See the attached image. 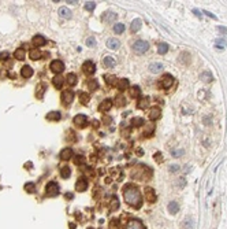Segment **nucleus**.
<instances>
[{
  "mask_svg": "<svg viewBox=\"0 0 227 229\" xmlns=\"http://www.w3.org/2000/svg\"><path fill=\"white\" fill-rule=\"evenodd\" d=\"M123 198L127 205H130L131 207L140 209L142 205V198H141V192L133 184H127L123 188Z\"/></svg>",
  "mask_w": 227,
  "mask_h": 229,
  "instance_id": "f257e3e1",
  "label": "nucleus"
},
{
  "mask_svg": "<svg viewBox=\"0 0 227 229\" xmlns=\"http://www.w3.org/2000/svg\"><path fill=\"white\" fill-rule=\"evenodd\" d=\"M149 48V44L145 40H137L135 43H133V51L137 54H145Z\"/></svg>",
  "mask_w": 227,
  "mask_h": 229,
  "instance_id": "f03ea898",
  "label": "nucleus"
},
{
  "mask_svg": "<svg viewBox=\"0 0 227 229\" xmlns=\"http://www.w3.org/2000/svg\"><path fill=\"white\" fill-rule=\"evenodd\" d=\"M174 84V77L171 74H164L159 81V87L163 88V89H170Z\"/></svg>",
  "mask_w": 227,
  "mask_h": 229,
  "instance_id": "7ed1b4c3",
  "label": "nucleus"
},
{
  "mask_svg": "<svg viewBox=\"0 0 227 229\" xmlns=\"http://www.w3.org/2000/svg\"><path fill=\"white\" fill-rule=\"evenodd\" d=\"M45 192H47V195H48V196H56V195H59L60 189H59V185L55 183V181H51V183L47 184Z\"/></svg>",
  "mask_w": 227,
  "mask_h": 229,
  "instance_id": "20e7f679",
  "label": "nucleus"
},
{
  "mask_svg": "<svg viewBox=\"0 0 227 229\" xmlns=\"http://www.w3.org/2000/svg\"><path fill=\"white\" fill-rule=\"evenodd\" d=\"M72 122L75 123L77 128L84 129V128H86V125H88V118H86V115H84V114H78V115L74 117Z\"/></svg>",
  "mask_w": 227,
  "mask_h": 229,
  "instance_id": "39448f33",
  "label": "nucleus"
},
{
  "mask_svg": "<svg viewBox=\"0 0 227 229\" xmlns=\"http://www.w3.org/2000/svg\"><path fill=\"white\" fill-rule=\"evenodd\" d=\"M49 69H51L53 73H56V74H60L63 70H64V63H63L62 60H59V59H55V60H52V62H51Z\"/></svg>",
  "mask_w": 227,
  "mask_h": 229,
  "instance_id": "423d86ee",
  "label": "nucleus"
},
{
  "mask_svg": "<svg viewBox=\"0 0 227 229\" xmlns=\"http://www.w3.org/2000/svg\"><path fill=\"white\" fill-rule=\"evenodd\" d=\"M72 99H74V92L70 91V89H66L62 92V102L64 106H68V104H71Z\"/></svg>",
  "mask_w": 227,
  "mask_h": 229,
  "instance_id": "0eeeda50",
  "label": "nucleus"
},
{
  "mask_svg": "<svg viewBox=\"0 0 227 229\" xmlns=\"http://www.w3.org/2000/svg\"><path fill=\"white\" fill-rule=\"evenodd\" d=\"M144 193H145V198L149 203H155L156 199H157V195L155 192V189L151 188V187H147V188L144 189Z\"/></svg>",
  "mask_w": 227,
  "mask_h": 229,
  "instance_id": "6e6552de",
  "label": "nucleus"
},
{
  "mask_svg": "<svg viewBox=\"0 0 227 229\" xmlns=\"http://www.w3.org/2000/svg\"><path fill=\"white\" fill-rule=\"evenodd\" d=\"M82 70L86 76H92L93 73L96 71V66H94V63L92 62V60H86V62H84V65H82Z\"/></svg>",
  "mask_w": 227,
  "mask_h": 229,
  "instance_id": "1a4fd4ad",
  "label": "nucleus"
},
{
  "mask_svg": "<svg viewBox=\"0 0 227 229\" xmlns=\"http://www.w3.org/2000/svg\"><path fill=\"white\" fill-rule=\"evenodd\" d=\"M75 189L78 191V192H84V191L88 189V181L85 177H80L78 181L75 183Z\"/></svg>",
  "mask_w": 227,
  "mask_h": 229,
  "instance_id": "9d476101",
  "label": "nucleus"
},
{
  "mask_svg": "<svg viewBox=\"0 0 227 229\" xmlns=\"http://www.w3.org/2000/svg\"><path fill=\"white\" fill-rule=\"evenodd\" d=\"M125 229H147V228H145L142 222L138 221V219H130Z\"/></svg>",
  "mask_w": 227,
  "mask_h": 229,
  "instance_id": "9b49d317",
  "label": "nucleus"
},
{
  "mask_svg": "<svg viewBox=\"0 0 227 229\" xmlns=\"http://www.w3.org/2000/svg\"><path fill=\"white\" fill-rule=\"evenodd\" d=\"M118 18V14L116 12H114V11H107V12H104V14L101 15V19L104 22H107V24H111V22H114Z\"/></svg>",
  "mask_w": 227,
  "mask_h": 229,
  "instance_id": "f8f14e48",
  "label": "nucleus"
},
{
  "mask_svg": "<svg viewBox=\"0 0 227 229\" xmlns=\"http://www.w3.org/2000/svg\"><path fill=\"white\" fill-rule=\"evenodd\" d=\"M72 157H74V152H72V149L70 147L63 148L60 151V159H63V161H68Z\"/></svg>",
  "mask_w": 227,
  "mask_h": 229,
  "instance_id": "ddd939ff",
  "label": "nucleus"
},
{
  "mask_svg": "<svg viewBox=\"0 0 227 229\" xmlns=\"http://www.w3.org/2000/svg\"><path fill=\"white\" fill-rule=\"evenodd\" d=\"M111 107H112V100L111 99H105L103 103H100L99 111H100V113H105V111L111 110Z\"/></svg>",
  "mask_w": 227,
  "mask_h": 229,
  "instance_id": "4468645a",
  "label": "nucleus"
},
{
  "mask_svg": "<svg viewBox=\"0 0 227 229\" xmlns=\"http://www.w3.org/2000/svg\"><path fill=\"white\" fill-rule=\"evenodd\" d=\"M52 82H53V87H55L56 89H60L63 87V84H64V78H63L60 74H56L55 77L52 78Z\"/></svg>",
  "mask_w": 227,
  "mask_h": 229,
  "instance_id": "2eb2a0df",
  "label": "nucleus"
},
{
  "mask_svg": "<svg viewBox=\"0 0 227 229\" xmlns=\"http://www.w3.org/2000/svg\"><path fill=\"white\" fill-rule=\"evenodd\" d=\"M33 44L36 47H43L47 44V40H45V37L41 36V34H37V36L33 37Z\"/></svg>",
  "mask_w": 227,
  "mask_h": 229,
  "instance_id": "dca6fc26",
  "label": "nucleus"
},
{
  "mask_svg": "<svg viewBox=\"0 0 227 229\" xmlns=\"http://www.w3.org/2000/svg\"><path fill=\"white\" fill-rule=\"evenodd\" d=\"M160 115H162V110H160L159 107H152V109H151L149 118L152 121H156L157 118H160Z\"/></svg>",
  "mask_w": 227,
  "mask_h": 229,
  "instance_id": "f3484780",
  "label": "nucleus"
},
{
  "mask_svg": "<svg viewBox=\"0 0 227 229\" xmlns=\"http://www.w3.org/2000/svg\"><path fill=\"white\" fill-rule=\"evenodd\" d=\"M45 89H47V84H44V82L39 84V85H37V88H36V96L39 97V99H43Z\"/></svg>",
  "mask_w": 227,
  "mask_h": 229,
  "instance_id": "a211bd4d",
  "label": "nucleus"
},
{
  "mask_svg": "<svg viewBox=\"0 0 227 229\" xmlns=\"http://www.w3.org/2000/svg\"><path fill=\"white\" fill-rule=\"evenodd\" d=\"M21 74H22V77L23 78H30L31 76H33V69L30 67V66H23L21 70Z\"/></svg>",
  "mask_w": 227,
  "mask_h": 229,
  "instance_id": "6ab92c4d",
  "label": "nucleus"
},
{
  "mask_svg": "<svg viewBox=\"0 0 227 229\" xmlns=\"http://www.w3.org/2000/svg\"><path fill=\"white\" fill-rule=\"evenodd\" d=\"M119 45H121V43H119L118 39H109L107 41V47H108L109 50H118Z\"/></svg>",
  "mask_w": 227,
  "mask_h": 229,
  "instance_id": "aec40b11",
  "label": "nucleus"
},
{
  "mask_svg": "<svg viewBox=\"0 0 227 229\" xmlns=\"http://www.w3.org/2000/svg\"><path fill=\"white\" fill-rule=\"evenodd\" d=\"M116 88H118L119 91H125L126 88H129V80H127V78L118 80V82H116Z\"/></svg>",
  "mask_w": 227,
  "mask_h": 229,
  "instance_id": "412c9836",
  "label": "nucleus"
},
{
  "mask_svg": "<svg viewBox=\"0 0 227 229\" xmlns=\"http://www.w3.org/2000/svg\"><path fill=\"white\" fill-rule=\"evenodd\" d=\"M59 17L64 18V19H68V18H71V12L67 7H60L59 8Z\"/></svg>",
  "mask_w": 227,
  "mask_h": 229,
  "instance_id": "4be33fe9",
  "label": "nucleus"
},
{
  "mask_svg": "<svg viewBox=\"0 0 227 229\" xmlns=\"http://www.w3.org/2000/svg\"><path fill=\"white\" fill-rule=\"evenodd\" d=\"M45 118L48 121H59L62 118V115H60V113H58V111H51V113L47 114Z\"/></svg>",
  "mask_w": 227,
  "mask_h": 229,
  "instance_id": "5701e85b",
  "label": "nucleus"
},
{
  "mask_svg": "<svg viewBox=\"0 0 227 229\" xmlns=\"http://www.w3.org/2000/svg\"><path fill=\"white\" fill-rule=\"evenodd\" d=\"M168 211L171 213V214H176V213L179 211V205L175 200H171V202L168 203Z\"/></svg>",
  "mask_w": 227,
  "mask_h": 229,
  "instance_id": "b1692460",
  "label": "nucleus"
},
{
  "mask_svg": "<svg viewBox=\"0 0 227 229\" xmlns=\"http://www.w3.org/2000/svg\"><path fill=\"white\" fill-rule=\"evenodd\" d=\"M200 78H201V80H203L204 82H211V81L213 80V76H212V73L207 70V71H203V73H201Z\"/></svg>",
  "mask_w": 227,
  "mask_h": 229,
  "instance_id": "393cba45",
  "label": "nucleus"
},
{
  "mask_svg": "<svg viewBox=\"0 0 227 229\" xmlns=\"http://www.w3.org/2000/svg\"><path fill=\"white\" fill-rule=\"evenodd\" d=\"M104 80H105V82L108 85H116V82H118V78L115 77V76H112V74H105L104 76Z\"/></svg>",
  "mask_w": 227,
  "mask_h": 229,
  "instance_id": "a878e982",
  "label": "nucleus"
},
{
  "mask_svg": "<svg viewBox=\"0 0 227 229\" xmlns=\"http://www.w3.org/2000/svg\"><path fill=\"white\" fill-rule=\"evenodd\" d=\"M141 25H142V22H141V19L140 18H137V19H134L133 22H131V26H130V29H131V32H138L141 29Z\"/></svg>",
  "mask_w": 227,
  "mask_h": 229,
  "instance_id": "bb28decb",
  "label": "nucleus"
},
{
  "mask_svg": "<svg viewBox=\"0 0 227 229\" xmlns=\"http://www.w3.org/2000/svg\"><path fill=\"white\" fill-rule=\"evenodd\" d=\"M14 56H15V58H17L18 60H23L25 56H26V54H25V50L22 48V47L17 48V50H15V52H14Z\"/></svg>",
  "mask_w": 227,
  "mask_h": 229,
  "instance_id": "cd10ccee",
  "label": "nucleus"
},
{
  "mask_svg": "<svg viewBox=\"0 0 227 229\" xmlns=\"http://www.w3.org/2000/svg\"><path fill=\"white\" fill-rule=\"evenodd\" d=\"M70 174H71L70 166H62L60 167V176H62V179H68V177H70Z\"/></svg>",
  "mask_w": 227,
  "mask_h": 229,
  "instance_id": "c85d7f7f",
  "label": "nucleus"
},
{
  "mask_svg": "<svg viewBox=\"0 0 227 229\" xmlns=\"http://www.w3.org/2000/svg\"><path fill=\"white\" fill-rule=\"evenodd\" d=\"M163 70V65L162 63H152L149 66V71L151 73H160Z\"/></svg>",
  "mask_w": 227,
  "mask_h": 229,
  "instance_id": "c756f323",
  "label": "nucleus"
},
{
  "mask_svg": "<svg viewBox=\"0 0 227 229\" xmlns=\"http://www.w3.org/2000/svg\"><path fill=\"white\" fill-rule=\"evenodd\" d=\"M67 82H68V85H70V87H74V85H77V82H78L77 76H75L74 73H70V74L67 76Z\"/></svg>",
  "mask_w": 227,
  "mask_h": 229,
  "instance_id": "7c9ffc66",
  "label": "nucleus"
},
{
  "mask_svg": "<svg viewBox=\"0 0 227 229\" xmlns=\"http://www.w3.org/2000/svg\"><path fill=\"white\" fill-rule=\"evenodd\" d=\"M29 56H30V59L37 60V59H40V58H41V52H40V51L37 50V48H33V50H30Z\"/></svg>",
  "mask_w": 227,
  "mask_h": 229,
  "instance_id": "2f4dec72",
  "label": "nucleus"
},
{
  "mask_svg": "<svg viewBox=\"0 0 227 229\" xmlns=\"http://www.w3.org/2000/svg\"><path fill=\"white\" fill-rule=\"evenodd\" d=\"M167 51H168V44H166V43L157 44V52H159L160 55H164Z\"/></svg>",
  "mask_w": 227,
  "mask_h": 229,
  "instance_id": "473e14b6",
  "label": "nucleus"
},
{
  "mask_svg": "<svg viewBox=\"0 0 227 229\" xmlns=\"http://www.w3.org/2000/svg\"><path fill=\"white\" fill-rule=\"evenodd\" d=\"M103 63L107 67H114V66H115V59H114L112 56H105V58L103 59Z\"/></svg>",
  "mask_w": 227,
  "mask_h": 229,
  "instance_id": "72a5a7b5",
  "label": "nucleus"
},
{
  "mask_svg": "<svg viewBox=\"0 0 227 229\" xmlns=\"http://www.w3.org/2000/svg\"><path fill=\"white\" fill-rule=\"evenodd\" d=\"M148 104H149V97H147V96L141 97L140 102H138V109H147Z\"/></svg>",
  "mask_w": 227,
  "mask_h": 229,
  "instance_id": "f704fd0d",
  "label": "nucleus"
},
{
  "mask_svg": "<svg viewBox=\"0 0 227 229\" xmlns=\"http://www.w3.org/2000/svg\"><path fill=\"white\" fill-rule=\"evenodd\" d=\"M155 132V123H147L145 128V136H152Z\"/></svg>",
  "mask_w": 227,
  "mask_h": 229,
  "instance_id": "c9c22d12",
  "label": "nucleus"
},
{
  "mask_svg": "<svg viewBox=\"0 0 227 229\" xmlns=\"http://www.w3.org/2000/svg\"><path fill=\"white\" fill-rule=\"evenodd\" d=\"M130 95H131V97H138L141 95V88L138 85H134L130 89Z\"/></svg>",
  "mask_w": 227,
  "mask_h": 229,
  "instance_id": "e433bc0d",
  "label": "nucleus"
},
{
  "mask_svg": "<svg viewBox=\"0 0 227 229\" xmlns=\"http://www.w3.org/2000/svg\"><path fill=\"white\" fill-rule=\"evenodd\" d=\"M115 104L118 107H122L123 104H126V99H125L123 95H118V96L115 97Z\"/></svg>",
  "mask_w": 227,
  "mask_h": 229,
  "instance_id": "4c0bfd02",
  "label": "nucleus"
},
{
  "mask_svg": "<svg viewBox=\"0 0 227 229\" xmlns=\"http://www.w3.org/2000/svg\"><path fill=\"white\" fill-rule=\"evenodd\" d=\"M25 191L29 192V193L36 192V185H34V183H26V184H25Z\"/></svg>",
  "mask_w": 227,
  "mask_h": 229,
  "instance_id": "58836bf2",
  "label": "nucleus"
},
{
  "mask_svg": "<svg viewBox=\"0 0 227 229\" xmlns=\"http://www.w3.org/2000/svg\"><path fill=\"white\" fill-rule=\"evenodd\" d=\"M215 47L216 48H225V47H227V41L225 39H216L215 40Z\"/></svg>",
  "mask_w": 227,
  "mask_h": 229,
  "instance_id": "ea45409f",
  "label": "nucleus"
},
{
  "mask_svg": "<svg viewBox=\"0 0 227 229\" xmlns=\"http://www.w3.org/2000/svg\"><path fill=\"white\" fill-rule=\"evenodd\" d=\"M114 32H115L116 34H121L125 32V25L123 24H116L114 25Z\"/></svg>",
  "mask_w": 227,
  "mask_h": 229,
  "instance_id": "a19ab883",
  "label": "nucleus"
},
{
  "mask_svg": "<svg viewBox=\"0 0 227 229\" xmlns=\"http://www.w3.org/2000/svg\"><path fill=\"white\" fill-rule=\"evenodd\" d=\"M142 123H145L144 118H141V117H135V118L131 119V125L133 126H141Z\"/></svg>",
  "mask_w": 227,
  "mask_h": 229,
  "instance_id": "79ce46f5",
  "label": "nucleus"
},
{
  "mask_svg": "<svg viewBox=\"0 0 227 229\" xmlns=\"http://www.w3.org/2000/svg\"><path fill=\"white\" fill-rule=\"evenodd\" d=\"M80 102L82 104H88V102H89V95L85 93V92H81L80 93Z\"/></svg>",
  "mask_w": 227,
  "mask_h": 229,
  "instance_id": "37998d69",
  "label": "nucleus"
},
{
  "mask_svg": "<svg viewBox=\"0 0 227 229\" xmlns=\"http://www.w3.org/2000/svg\"><path fill=\"white\" fill-rule=\"evenodd\" d=\"M182 229H194V224H193V221L192 219H185V222H184V227H182Z\"/></svg>",
  "mask_w": 227,
  "mask_h": 229,
  "instance_id": "c03bdc74",
  "label": "nucleus"
},
{
  "mask_svg": "<svg viewBox=\"0 0 227 229\" xmlns=\"http://www.w3.org/2000/svg\"><path fill=\"white\" fill-rule=\"evenodd\" d=\"M88 87H89L90 91H96L99 88V82H97V80H90L88 82Z\"/></svg>",
  "mask_w": 227,
  "mask_h": 229,
  "instance_id": "a18cd8bd",
  "label": "nucleus"
},
{
  "mask_svg": "<svg viewBox=\"0 0 227 229\" xmlns=\"http://www.w3.org/2000/svg\"><path fill=\"white\" fill-rule=\"evenodd\" d=\"M94 8H96V3H94V2H86V3H85V10L93 11Z\"/></svg>",
  "mask_w": 227,
  "mask_h": 229,
  "instance_id": "49530a36",
  "label": "nucleus"
},
{
  "mask_svg": "<svg viewBox=\"0 0 227 229\" xmlns=\"http://www.w3.org/2000/svg\"><path fill=\"white\" fill-rule=\"evenodd\" d=\"M118 207H119L118 198H116V196H114V198H112V202H111V205H109V209H111V210H116Z\"/></svg>",
  "mask_w": 227,
  "mask_h": 229,
  "instance_id": "de8ad7c7",
  "label": "nucleus"
},
{
  "mask_svg": "<svg viewBox=\"0 0 227 229\" xmlns=\"http://www.w3.org/2000/svg\"><path fill=\"white\" fill-rule=\"evenodd\" d=\"M86 45L90 47V48L96 47V39H94V37H88V39H86Z\"/></svg>",
  "mask_w": 227,
  "mask_h": 229,
  "instance_id": "09e8293b",
  "label": "nucleus"
},
{
  "mask_svg": "<svg viewBox=\"0 0 227 229\" xmlns=\"http://www.w3.org/2000/svg\"><path fill=\"white\" fill-rule=\"evenodd\" d=\"M85 162V158L82 157V155H77V157L74 158V163L75 165H82Z\"/></svg>",
  "mask_w": 227,
  "mask_h": 229,
  "instance_id": "8fccbe9b",
  "label": "nucleus"
},
{
  "mask_svg": "<svg viewBox=\"0 0 227 229\" xmlns=\"http://www.w3.org/2000/svg\"><path fill=\"white\" fill-rule=\"evenodd\" d=\"M67 135H68V136H67V141H70V140H71L72 143L77 141V137H75V133L72 132V130H70V132H68Z\"/></svg>",
  "mask_w": 227,
  "mask_h": 229,
  "instance_id": "3c124183",
  "label": "nucleus"
},
{
  "mask_svg": "<svg viewBox=\"0 0 227 229\" xmlns=\"http://www.w3.org/2000/svg\"><path fill=\"white\" fill-rule=\"evenodd\" d=\"M184 154H185L184 149H172V157H175V158L181 157V155H184Z\"/></svg>",
  "mask_w": 227,
  "mask_h": 229,
  "instance_id": "603ef678",
  "label": "nucleus"
},
{
  "mask_svg": "<svg viewBox=\"0 0 227 229\" xmlns=\"http://www.w3.org/2000/svg\"><path fill=\"white\" fill-rule=\"evenodd\" d=\"M8 56H10V54H8L7 51H4V52H0V60H2V62L7 60V59H8Z\"/></svg>",
  "mask_w": 227,
  "mask_h": 229,
  "instance_id": "864d4df0",
  "label": "nucleus"
},
{
  "mask_svg": "<svg viewBox=\"0 0 227 229\" xmlns=\"http://www.w3.org/2000/svg\"><path fill=\"white\" fill-rule=\"evenodd\" d=\"M153 157H155V161H156V162H163V158H162V152H156V154L153 155Z\"/></svg>",
  "mask_w": 227,
  "mask_h": 229,
  "instance_id": "5fc2aeb1",
  "label": "nucleus"
},
{
  "mask_svg": "<svg viewBox=\"0 0 227 229\" xmlns=\"http://www.w3.org/2000/svg\"><path fill=\"white\" fill-rule=\"evenodd\" d=\"M103 122L105 123V125H109V123L112 122V118L111 117H103Z\"/></svg>",
  "mask_w": 227,
  "mask_h": 229,
  "instance_id": "6e6d98bb",
  "label": "nucleus"
},
{
  "mask_svg": "<svg viewBox=\"0 0 227 229\" xmlns=\"http://www.w3.org/2000/svg\"><path fill=\"white\" fill-rule=\"evenodd\" d=\"M178 170H179L178 165H171V167H170V171H178Z\"/></svg>",
  "mask_w": 227,
  "mask_h": 229,
  "instance_id": "4d7b16f0",
  "label": "nucleus"
},
{
  "mask_svg": "<svg viewBox=\"0 0 227 229\" xmlns=\"http://www.w3.org/2000/svg\"><path fill=\"white\" fill-rule=\"evenodd\" d=\"M217 30H219V32H220V33H225V34H227V28L219 26V28H217Z\"/></svg>",
  "mask_w": 227,
  "mask_h": 229,
  "instance_id": "13d9d810",
  "label": "nucleus"
},
{
  "mask_svg": "<svg viewBox=\"0 0 227 229\" xmlns=\"http://www.w3.org/2000/svg\"><path fill=\"white\" fill-rule=\"evenodd\" d=\"M111 225L115 227V228H119V221L118 219H114V221H111Z\"/></svg>",
  "mask_w": 227,
  "mask_h": 229,
  "instance_id": "bf43d9fd",
  "label": "nucleus"
},
{
  "mask_svg": "<svg viewBox=\"0 0 227 229\" xmlns=\"http://www.w3.org/2000/svg\"><path fill=\"white\" fill-rule=\"evenodd\" d=\"M203 12H204V14H207V15H208V17H209V18H213V19H216V15L211 14V12H208V11H203Z\"/></svg>",
  "mask_w": 227,
  "mask_h": 229,
  "instance_id": "052dcab7",
  "label": "nucleus"
},
{
  "mask_svg": "<svg viewBox=\"0 0 227 229\" xmlns=\"http://www.w3.org/2000/svg\"><path fill=\"white\" fill-rule=\"evenodd\" d=\"M93 126L97 129V128H99V126H100V122H99V121H97V119H94V121H93Z\"/></svg>",
  "mask_w": 227,
  "mask_h": 229,
  "instance_id": "680f3d73",
  "label": "nucleus"
},
{
  "mask_svg": "<svg viewBox=\"0 0 227 229\" xmlns=\"http://www.w3.org/2000/svg\"><path fill=\"white\" fill-rule=\"evenodd\" d=\"M66 198H67V199H72V193H66Z\"/></svg>",
  "mask_w": 227,
  "mask_h": 229,
  "instance_id": "e2e57ef3",
  "label": "nucleus"
},
{
  "mask_svg": "<svg viewBox=\"0 0 227 229\" xmlns=\"http://www.w3.org/2000/svg\"><path fill=\"white\" fill-rule=\"evenodd\" d=\"M193 12H194V14H196V15H197V17H201L200 11H197V10H193Z\"/></svg>",
  "mask_w": 227,
  "mask_h": 229,
  "instance_id": "0e129e2a",
  "label": "nucleus"
}]
</instances>
